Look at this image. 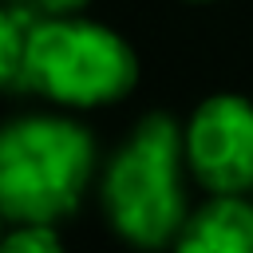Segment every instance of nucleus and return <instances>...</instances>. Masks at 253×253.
I'll use <instances>...</instances> for the list:
<instances>
[{"label": "nucleus", "mask_w": 253, "mask_h": 253, "mask_svg": "<svg viewBox=\"0 0 253 253\" xmlns=\"http://www.w3.org/2000/svg\"><path fill=\"white\" fill-rule=\"evenodd\" d=\"M95 166L91 134L59 115H24L0 138V210L12 225H55L79 210Z\"/></svg>", "instance_id": "obj_1"}, {"label": "nucleus", "mask_w": 253, "mask_h": 253, "mask_svg": "<svg viewBox=\"0 0 253 253\" xmlns=\"http://www.w3.org/2000/svg\"><path fill=\"white\" fill-rule=\"evenodd\" d=\"M182 166L186 134L162 111L146 115L134 134L115 150L103 174V213L123 241L138 249H158L178 237L190 217Z\"/></svg>", "instance_id": "obj_2"}, {"label": "nucleus", "mask_w": 253, "mask_h": 253, "mask_svg": "<svg viewBox=\"0 0 253 253\" xmlns=\"http://www.w3.org/2000/svg\"><path fill=\"white\" fill-rule=\"evenodd\" d=\"M138 79L134 51L119 32L83 16H40L28 36L24 91L59 107L119 103Z\"/></svg>", "instance_id": "obj_3"}, {"label": "nucleus", "mask_w": 253, "mask_h": 253, "mask_svg": "<svg viewBox=\"0 0 253 253\" xmlns=\"http://www.w3.org/2000/svg\"><path fill=\"white\" fill-rule=\"evenodd\" d=\"M186 134V166L210 194L253 190V103L241 95H210L198 103Z\"/></svg>", "instance_id": "obj_4"}, {"label": "nucleus", "mask_w": 253, "mask_h": 253, "mask_svg": "<svg viewBox=\"0 0 253 253\" xmlns=\"http://www.w3.org/2000/svg\"><path fill=\"white\" fill-rule=\"evenodd\" d=\"M174 253H253V202L245 194H213L186 217Z\"/></svg>", "instance_id": "obj_5"}, {"label": "nucleus", "mask_w": 253, "mask_h": 253, "mask_svg": "<svg viewBox=\"0 0 253 253\" xmlns=\"http://www.w3.org/2000/svg\"><path fill=\"white\" fill-rule=\"evenodd\" d=\"M40 12L32 4H8L0 16V83L8 91H24V59H28V36Z\"/></svg>", "instance_id": "obj_6"}, {"label": "nucleus", "mask_w": 253, "mask_h": 253, "mask_svg": "<svg viewBox=\"0 0 253 253\" xmlns=\"http://www.w3.org/2000/svg\"><path fill=\"white\" fill-rule=\"evenodd\" d=\"M0 253H63V241L51 225H12Z\"/></svg>", "instance_id": "obj_7"}, {"label": "nucleus", "mask_w": 253, "mask_h": 253, "mask_svg": "<svg viewBox=\"0 0 253 253\" xmlns=\"http://www.w3.org/2000/svg\"><path fill=\"white\" fill-rule=\"evenodd\" d=\"M40 16H79L91 0H28Z\"/></svg>", "instance_id": "obj_8"}, {"label": "nucleus", "mask_w": 253, "mask_h": 253, "mask_svg": "<svg viewBox=\"0 0 253 253\" xmlns=\"http://www.w3.org/2000/svg\"><path fill=\"white\" fill-rule=\"evenodd\" d=\"M190 4H210V0H190Z\"/></svg>", "instance_id": "obj_9"}]
</instances>
